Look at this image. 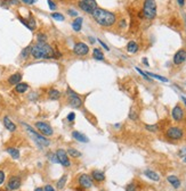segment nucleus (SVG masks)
Instances as JSON below:
<instances>
[{"label":"nucleus","instance_id":"41","mask_svg":"<svg viewBox=\"0 0 186 191\" xmlns=\"http://www.w3.org/2000/svg\"><path fill=\"white\" fill-rule=\"evenodd\" d=\"M67 121L69 122H73L74 120H75V114L73 113V112H71V113H69V115H67Z\"/></svg>","mask_w":186,"mask_h":191},{"label":"nucleus","instance_id":"12","mask_svg":"<svg viewBox=\"0 0 186 191\" xmlns=\"http://www.w3.org/2000/svg\"><path fill=\"white\" fill-rule=\"evenodd\" d=\"M171 116L176 122H181L183 121V118L185 116V112L179 105H176L171 110Z\"/></svg>","mask_w":186,"mask_h":191},{"label":"nucleus","instance_id":"6","mask_svg":"<svg viewBox=\"0 0 186 191\" xmlns=\"http://www.w3.org/2000/svg\"><path fill=\"white\" fill-rule=\"evenodd\" d=\"M183 135H184V131L178 126H171L166 131V137L169 140H181Z\"/></svg>","mask_w":186,"mask_h":191},{"label":"nucleus","instance_id":"11","mask_svg":"<svg viewBox=\"0 0 186 191\" xmlns=\"http://www.w3.org/2000/svg\"><path fill=\"white\" fill-rule=\"evenodd\" d=\"M79 184L83 188V189H90L94 187L93 184V179L91 176H89L88 174H81L79 176Z\"/></svg>","mask_w":186,"mask_h":191},{"label":"nucleus","instance_id":"42","mask_svg":"<svg viewBox=\"0 0 186 191\" xmlns=\"http://www.w3.org/2000/svg\"><path fill=\"white\" fill-rule=\"evenodd\" d=\"M67 13L70 16H73V17H78V12H75L74 9H67Z\"/></svg>","mask_w":186,"mask_h":191},{"label":"nucleus","instance_id":"27","mask_svg":"<svg viewBox=\"0 0 186 191\" xmlns=\"http://www.w3.org/2000/svg\"><path fill=\"white\" fill-rule=\"evenodd\" d=\"M67 155H70V157H72V158H79V157L81 156V152L77 150V149H74V148H69L67 149Z\"/></svg>","mask_w":186,"mask_h":191},{"label":"nucleus","instance_id":"40","mask_svg":"<svg viewBox=\"0 0 186 191\" xmlns=\"http://www.w3.org/2000/svg\"><path fill=\"white\" fill-rule=\"evenodd\" d=\"M48 5H49V8H50V10H55L56 9V4L53 1V0H48Z\"/></svg>","mask_w":186,"mask_h":191},{"label":"nucleus","instance_id":"53","mask_svg":"<svg viewBox=\"0 0 186 191\" xmlns=\"http://www.w3.org/2000/svg\"><path fill=\"white\" fill-rule=\"evenodd\" d=\"M184 161H185V163H186V156H185V158H184Z\"/></svg>","mask_w":186,"mask_h":191},{"label":"nucleus","instance_id":"23","mask_svg":"<svg viewBox=\"0 0 186 191\" xmlns=\"http://www.w3.org/2000/svg\"><path fill=\"white\" fill-rule=\"evenodd\" d=\"M6 151L8 152L9 155L12 156L13 159H18L20 158V150L17 148H13V147H8L6 149Z\"/></svg>","mask_w":186,"mask_h":191},{"label":"nucleus","instance_id":"29","mask_svg":"<svg viewBox=\"0 0 186 191\" xmlns=\"http://www.w3.org/2000/svg\"><path fill=\"white\" fill-rule=\"evenodd\" d=\"M81 2H83L85 5H87L88 7H90L93 10H95L97 8V2H96V0H80Z\"/></svg>","mask_w":186,"mask_h":191},{"label":"nucleus","instance_id":"1","mask_svg":"<svg viewBox=\"0 0 186 191\" xmlns=\"http://www.w3.org/2000/svg\"><path fill=\"white\" fill-rule=\"evenodd\" d=\"M31 56L35 59H57L61 54L54 50L47 42H38L31 47Z\"/></svg>","mask_w":186,"mask_h":191},{"label":"nucleus","instance_id":"21","mask_svg":"<svg viewBox=\"0 0 186 191\" xmlns=\"http://www.w3.org/2000/svg\"><path fill=\"white\" fill-rule=\"evenodd\" d=\"M167 180H168V182L170 183L175 189H178V188L181 187V181H179V179H178L176 175H169L168 178H167Z\"/></svg>","mask_w":186,"mask_h":191},{"label":"nucleus","instance_id":"31","mask_svg":"<svg viewBox=\"0 0 186 191\" xmlns=\"http://www.w3.org/2000/svg\"><path fill=\"white\" fill-rule=\"evenodd\" d=\"M26 21H27V24H29V30L35 31V27H37V24H35V18L32 17V15H30Z\"/></svg>","mask_w":186,"mask_h":191},{"label":"nucleus","instance_id":"24","mask_svg":"<svg viewBox=\"0 0 186 191\" xmlns=\"http://www.w3.org/2000/svg\"><path fill=\"white\" fill-rule=\"evenodd\" d=\"M127 51L129 54H135L138 51V44L136 43L135 41H129L127 44Z\"/></svg>","mask_w":186,"mask_h":191},{"label":"nucleus","instance_id":"48","mask_svg":"<svg viewBox=\"0 0 186 191\" xmlns=\"http://www.w3.org/2000/svg\"><path fill=\"white\" fill-rule=\"evenodd\" d=\"M88 39H89V41H90V43H95V39H94V38H91V36H89Z\"/></svg>","mask_w":186,"mask_h":191},{"label":"nucleus","instance_id":"22","mask_svg":"<svg viewBox=\"0 0 186 191\" xmlns=\"http://www.w3.org/2000/svg\"><path fill=\"white\" fill-rule=\"evenodd\" d=\"M48 98L50 100H58L61 98V92L56 89H50L48 91Z\"/></svg>","mask_w":186,"mask_h":191},{"label":"nucleus","instance_id":"54","mask_svg":"<svg viewBox=\"0 0 186 191\" xmlns=\"http://www.w3.org/2000/svg\"><path fill=\"white\" fill-rule=\"evenodd\" d=\"M185 23H186V14H185Z\"/></svg>","mask_w":186,"mask_h":191},{"label":"nucleus","instance_id":"52","mask_svg":"<svg viewBox=\"0 0 186 191\" xmlns=\"http://www.w3.org/2000/svg\"><path fill=\"white\" fill-rule=\"evenodd\" d=\"M182 100L184 101V104L186 105V98H185V97H182Z\"/></svg>","mask_w":186,"mask_h":191},{"label":"nucleus","instance_id":"2","mask_svg":"<svg viewBox=\"0 0 186 191\" xmlns=\"http://www.w3.org/2000/svg\"><path fill=\"white\" fill-rule=\"evenodd\" d=\"M91 16L95 19V22L100 26L104 27H111L117 22V16L112 12H108L106 9L97 8L91 13Z\"/></svg>","mask_w":186,"mask_h":191},{"label":"nucleus","instance_id":"15","mask_svg":"<svg viewBox=\"0 0 186 191\" xmlns=\"http://www.w3.org/2000/svg\"><path fill=\"white\" fill-rule=\"evenodd\" d=\"M72 137H73V139H75L77 141H79V142H82V143L89 142V138H88L87 135L83 134V133H81V132H79V131H73V132H72Z\"/></svg>","mask_w":186,"mask_h":191},{"label":"nucleus","instance_id":"36","mask_svg":"<svg viewBox=\"0 0 186 191\" xmlns=\"http://www.w3.org/2000/svg\"><path fill=\"white\" fill-rule=\"evenodd\" d=\"M135 68H136V71H137V72H138V73L140 74V75H142V76H143V78H145V80H146V81H152L151 78H148V75H147V74L145 73V72H143V71L140 70L139 67H135Z\"/></svg>","mask_w":186,"mask_h":191},{"label":"nucleus","instance_id":"25","mask_svg":"<svg viewBox=\"0 0 186 191\" xmlns=\"http://www.w3.org/2000/svg\"><path fill=\"white\" fill-rule=\"evenodd\" d=\"M93 57L96 61H104V54L100 51V48H95L93 50Z\"/></svg>","mask_w":186,"mask_h":191},{"label":"nucleus","instance_id":"7","mask_svg":"<svg viewBox=\"0 0 186 191\" xmlns=\"http://www.w3.org/2000/svg\"><path fill=\"white\" fill-rule=\"evenodd\" d=\"M35 127H37V130L39 131L40 134L45 135V137H50V135L54 134L53 127L46 122H37L35 123Z\"/></svg>","mask_w":186,"mask_h":191},{"label":"nucleus","instance_id":"46","mask_svg":"<svg viewBox=\"0 0 186 191\" xmlns=\"http://www.w3.org/2000/svg\"><path fill=\"white\" fill-rule=\"evenodd\" d=\"M22 1L26 5H33L35 2V0H22Z\"/></svg>","mask_w":186,"mask_h":191},{"label":"nucleus","instance_id":"44","mask_svg":"<svg viewBox=\"0 0 186 191\" xmlns=\"http://www.w3.org/2000/svg\"><path fill=\"white\" fill-rule=\"evenodd\" d=\"M97 41L100 42V46H102V47L104 48V49H105V50H106V51H108V50H110V48L108 47V44H106V43H104V42H103V41H102V40H100V39H98V40H97Z\"/></svg>","mask_w":186,"mask_h":191},{"label":"nucleus","instance_id":"38","mask_svg":"<svg viewBox=\"0 0 186 191\" xmlns=\"http://www.w3.org/2000/svg\"><path fill=\"white\" fill-rule=\"evenodd\" d=\"M145 127H146V130H148L150 132H158V125L156 124H154V125H145Z\"/></svg>","mask_w":186,"mask_h":191},{"label":"nucleus","instance_id":"8","mask_svg":"<svg viewBox=\"0 0 186 191\" xmlns=\"http://www.w3.org/2000/svg\"><path fill=\"white\" fill-rule=\"evenodd\" d=\"M56 157L57 161L61 165L65 166V167H69L71 165V161L69 159V156H67V152L65 151L64 149H57L56 151Z\"/></svg>","mask_w":186,"mask_h":191},{"label":"nucleus","instance_id":"19","mask_svg":"<svg viewBox=\"0 0 186 191\" xmlns=\"http://www.w3.org/2000/svg\"><path fill=\"white\" fill-rule=\"evenodd\" d=\"M29 84L25 82H20L18 84H16L15 85V91L17 92V93H24V92H26L27 90H29Z\"/></svg>","mask_w":186,"mask_h":191},{"label":"nucleus","instance_id":"34","mask_svg":"<svg viewBox=\"0 0 186 191\" xmlns=\"http://www.w3.org/2000/svg\"><path fill=\"white\" fill-rule=\"evenodd\" d=\"M52 17L54 18L55 21H60V22H63V21L65 19V17L63 16V14H61V13H53Z\"/></svg>","mask_w":186,"mask_h":191},{"label":"nucleus","instance_id":"5","mask_svg":"<svg viewBox=\"0 0 186 191\" xmlns=\"http://www.w3.org/2000/svg\"><path fill=\"white\" fill-rule=\"evenodd\" d=\"M66 96L69 98V105L72 108H80L82 106V99L80 98V96L70 87L66 88Z\"/></svg>","mask_w":186,"mask_h":191},{"label":"nucleus","instance_id":"18","mask_svg":"<svg viewBox=\"0 0 186 191\" xmlns=\"http://www.w3.org/2000/svg\"><path fill=\"white\" fill-rule=\"evenodd\" d=\"M144 174L146 175V178H148L150 180H152V181H155V182H158V181L160 180L159 174L155 173V172H154V171H152V169H145V171H144Z\"/></svg>","mask_w":186,"mask_h":191},{"label":"nucleus","instance_id":"26","mask_svg":"<svg viewBox=\"0 0 186 191\" xmlns=\"http://www.w3.org/2000/svg\"><path fill=\"white\" fill-rule=\"evenodd\" d=\"M66 181H67V175L66 174H64V175H62V178L57 181L56 183V187L60 189V190H62L63 188L65 187V183H66Z\"/></svg>","mask_w":186,"mask_h":191},{"label":"nucleus","instance_id":"16","mask_svg":"<svg viewBox=\"0 0 186 191\" xmlns=\"http://www.w3.org/2000/svg\"><path fill=\"white\" fill-rule=\"evenodd\" d=\"M22 81V74L21 73H15L12 74L8 78V83L10 85H16Z\"/></svg>","mask_w":186,"mask_h":191},{"label":"nucleus","instance_id":"35","mask_svg":"<svg viewBox=\"0 0 186 191\" xmlns=\"http://www.w3.org/2000/svg\"><path fill=\"white\" fill-rule=\"evenodd\" d=\"M37 41L38 42H46L47 41V35L45 33H39L38 36H37Z\"/></svg>","mask_w":186,"mask_h":191},{"label":"nucleus","instance_id":"33","mask_svg":"<svg viewBox=\"0 0 186 191\" xmlns=\"http://www.w3.org/2000/svg\"><path fill=\"white\" fill-rule=\"evenodd\" d=\"M79 7L82 9L83 12H86V13H88V14H91L93 12H94V10L90 8V7H88L87 5H85L83 2H81V1H79Z\"/></svg>","mask_w":186,"mask_h":191},{"label":"nucleus","instance_id":"9","mask_svg":"<svg viewBox=\"0 0 186 191\" xmlns=\"http://www.w3.org/2000/svg\"><path fill=\"white\" fill-rule=\"evenodd\" d=\"M73 52L77 56H86L89 52V48L83 42H77L73 47Z\"/></svg>","mask_w":186,"mask_h":191},{"label":"nucleus","instance_id":"45","mask_svg":"<svg viewBox=\"0 0 186 191\" xmlns=\"http://www.w3.org/2000/svg\"><path fill=\"white\" fill-rule=\"evenodd\" d=\"M43 191H55V189H54L50 184H47V186L45 187V189H43Z\"/></svg>","mask_w":186,"mask_h":191},{"label":"nucleus","instance_id":"13","mask_svg":"<svg viewBox=\"0 0 186 191\" xmlns=\"http://www.w3.org/2000/svg\"><path fill=\"white\" fill-rule=\"evenodd\" d=\"M186 61V50L185 49H179L175 56H173V64L175 65H181Z\"/></svg>","mask_w":186,"mask_h":191},{"label":"nucleus","instance_id":"37","mask_svg":"<svg viewBox=\"0 0 186 191\" xmlns=\"http://www.w3.org/2000/svg\"><path fill=\"white\" fill-rule=\"evenodd\" d=\"M129 118L131 120V121H136V120L138 118V114L136 113L134 109H131V110H130V113H129Z\"/></svg>","mask_w":186,"mask_h":191},{"label":"nucleus","instance_id":"43","mask_svg":"<svg viewBox=\"0 0 186 191\" xmlns=\"http://www.w3.org/2000/svg\"><path fill=\"white\" fill-rule=\"evenodd\" d=\"M5 178H6L5 173L2 172V171H0V186H1V184L5 182Z\"/></svg>","mask_w":186,"mask_h":191},{"label":"nucleus","instance_id":"47","mask_svg":"<svg viewBox=\"0 0 186 191\" xmlns=\"http://www.w3.org/2000/svg\"><path fill=\"white\" fill-rule=\"evenodd\" d=\"M177 2H178V5H179L181 7H183V6L185 5V0H177Z\"/></svg>","mask_w":186,"mask_h":191},{"label":"nucleus","instance_id":"4","mask_svg":"<svg viewBox=\"0 0 186 191\" xmlns=\"http://www.w3.org/2000/svg\"><path fill=\"white\" fill-rule=\"evenodd\" d=\"M143 16L147 19H154L156 16L155 0H145L143 5Z\"/></svg>","mask_w":186,"mask_h":191},{"label":"nucleus","instance_id":"49","mask_svg":"<svg viewBox=\"0 0 186 191\" xmlns=\"http://www.w3.org/2000/svg\"><path fill=\"white\" fill-rule=\"evenodd\" d=\"M143 63H144V64H145L146 66H148V61H147L146 58H143Z\"/></svg>","mask_w":186,"mask_h":191},{"label":"nucleus","instance_id":"17","mask_svg":"<svg viewBox=\"0 0 186 191\" xmlns=\"http://www.w3.org/2000/svg\"><path fill=\"white\" fill-rule=\"evenodd\" d=\"M91 179H94L97 182H103L105 180V174L102 172V171H98V169H95L91 172Z\"/></svg>","mask_w":186,"mask_h":191},{"label":"nucleus","instance_id":"32","mask_svg":"<svg viewBox=\"0 0 186 191\" xmlns=\"http://www.w3.org/2000/svg\"><path fill=\"white\" fill-rule=\"evenodd\" d=\"M146 74L148 76H151V78H156V80H159L161 82H168V78H163V76H161V75H158V74H154V73H150V72H147Z\"/></svg>","mask_w":186,"mask_h":191},{"label":"nucleus","instance_id":"28","mask_svg":"<svg viewBox=\"0 0 186 191\" xmlns=\"http://www.w3.org/2000/svg\"><path fill=\"white\" fill-rule=\"evenodd\" d=\"M31 47H32V46H27V47H25L22 50L21 58H23V59H27V58H29V56L31 55Z\"/></svg>","mask_w":186,"mask_h":191},{"label":"nucleus","instance_id":"14","mask_svg":"<svg viewBox=\"0 0 186 191\" xmlns=\"http://www.w3.org/2000/svg\"><path fill=\"white\" fill-rule=\"evenodd\" d=\"M2 123H4V126L9 131V132H15L16 131V125L8 116H5L4 120H2Z\"/></svg>","mask_w":186,"mask_h":191},{"label":"nucleus","instance_id":"3","mask_svg":"<svg viewBox=\"0 0 186 191\" xmlns=\"http://www.w3.org/2000/svg\"><path fill=\"white\" fill-rule=\"evenodd\" d=\"M22 125H23V127L26 130V132L31 135V138L33 139V141H35L39 147H48V146L50 144L49 139H47L45 135L40 134L39 132H35L30 125H27L26 123H22Z\"/></svg>","mask_w":186,"mask_h":191},{"label":"nucleus","instance_id":"10","mask_svg":"<svg viewBox=\"0 0 186 191\" xmlns=\"http://www.w3.org/2000/svg\"><path fill=\"white\" fill-rule=\"evenodd\" d=\"M22 186V180L20 176H12L7 182V189L10 191L18 190Z\"/></svg>","mask_w":186,"mask_h":191},{"label":"nucleus","instance_id":"50","mask_svg":"<svg viewBox=\"0 0 186 191\" xmlns=\"http://www.w3.org/2000/svg\"><path fill=\"white\" fill-rule=\"evenodd\" d=\"M123 26H126V21H125V19H122V21H121V27H123Z\"/></svg>","mask_w":186,"mask_h":191},{"label":"nucleus","instance_id":"39","mask_svg":"<svg viewBox=\"0 0 186 191\" xmlns=\"http://www.w3.org/2000/svg\"><path fill=\"white\" fill-rule=\"evenodd\" d=\"M126 191H136V186L135 183H130L126 187Z\"/></svg>","mask_w":186,"mask_h":191},{"label":"nucleus","instance_id":"30","mask_svg":"<svg viewBox=\"0 0 186 191\" xmlns=\"http://www.w3.org/2000/svg\"><path fill=\"white\" fill-rule=\"evenodd\" d=\"M20 5V1L18 0H4L1 2V6L4 7H9V6H17Z\"/></svg>","mask_w":186,"mask_h":191},{"label":"nucleus","instance_id":"20","mask_svg":"<svg viewBox=\"0 0 186 191\" xmlns=\"http://www.w3.org/2000/svg\"><path fill=\"white\" fill-rule=\"evenodd\" d=\"M82 22H83L82 17H77L73 22H72V29H73L75 32H80V31H81V27H82Z\"/></svg>","mask_w":186,"mask_h":191},{"label":"nucleus","instance_id":"51","mask_svg":"<svg viewBox=\"0 0 186 191\" xmlns=\"http://www.w3.org/2000/svg\"><path fill=\"white\" fill-rule=\"evenodd\" d=\"M35 191H43V189L42 188H35Z\"/></svg>","mask_w":186,"mask_h":191}]
</instances>
